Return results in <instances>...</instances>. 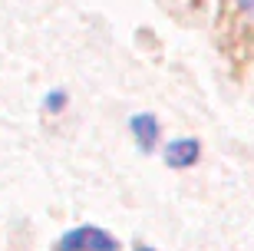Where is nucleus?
Masks as SVG:
<instances>
[{"instance_id": "1", "label": "nucleus", "mask_w": 254, "mask_h": 251, "mask_svg": "<svg viewBox=\"0 0 254 251\" xmlns=\"http://www.w3.org/2000/svg\"><path fill=\"white\" fill-rule=\"evenodd\" d=\"M57 251H119V242L96 225H83V228L66 232L57 242Z\"/></svg>"}, {"instance_id": "2", "label": "nucleus", "mask_w": 254, "mask_h": 251, "mask_svg": "<svg viewBox=\"0 0 254 251\" xmlns=\"http://www.w3.org/2000/svg\"><path fill=\"white\" fill-rule=\"evenodd\" d=\"M198 156H201V142L198 139H172L169 146H165V166L172 168H189L198 162Z\"/></svg>"}, {"instance_id": "3", "label": "nucleus", "mask_w": 254, "mask_h": 251, "mask_svg": "<svg viewBox=\"0 0 254 251\" xmlns=\"http://www.w3.org/2000/svg\"><path fill=\"white\" fill-rule=\"evenodd\" d=\"M129 129H132V139L142 152H152L155 142H159V119L152 112H135L129 119Z\"/></svg>"}, {"instance_id": "4", "label": "nucleus", "mask_w": 254, "mask_h": 251, "mask_svg": "<svg viewBox=\"0 0 254 251\" xmlns=\"http://www.w3.org/2000/svg\"><path fill=\"white\" fill-rule=\"evenodd\" d=\"M43 106H47V112H60L66 106V93H60V89H53V93L47 96V102H43Z\"/></svg>"}, {"instance_id": "5", "label": "nucleus", "mask_w": 254, "mask_h": 251, "mask_svg": "<svg viewBox=\"0 0 254 251\" xmlns=\"http://www.w3.org/2000/svg\"><path fill=\"white\" fill-rule=\"evenodd\" d=\"M241 7H248V10H251V0H241Z\"/></svg>"}, {"instance_id": "6", "label": "nucleus", "mask_w": 254, "mask_h": 251, "mask_svg": "<svg viewBox=\"0 0 254 251\" xmlns=\"http://www.w3.org/2000/svg\"><path fill=\"white\" fill-rule=\"evenodd\" d=\"M135 251H152V248H142V245H139V248H135Z\"/></svg>"}, {"instance_id": "7", "label": "nucleus", "mask_w": 254, "mask_h": 251, "mask_svg": "<svg viewBox=\"0 0 254 251\" xmlns=\"http://www.w3.org/2000/svg\"><path fill=\"white\" fill-rule=\"evenodd\" d=\"M251 13H254V0H251Z\"/></svg>"}]
</instances>
